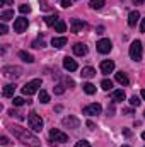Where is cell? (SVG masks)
I'll use <instances>...</instances> for the list:
<instances>
[{
    "label": "cell",
    "instance_id": "1",
    "mask_svg": "<svg viewBox=\"0 0 145 147\" xmlns=\"http://www.w3.org/2000/svg\"><path fill=\"white\" fill-rule=\"evenodd\" d=\"M10 132L14 134L15 139H19L21 142H24V144H28V146L36 147L38 142H39V139H38L34 134H31L28 128H22V127H19V125H12V127H10Z\"/></svg>",
    "mask_w": 145,
    "mask_h": 147
},
{
    "label": "cell",
    "instance_id": "2",
    "mask_svg": "<svg viewBox=\"0 0 145 147\" xmlns=\"http://www.w3.org/2000/svg\"><path fill=\"white\" fill-rule=\"evenodd\" d=\"M142 55H144L142 41H133V43H132V46H130V57H132V60L140 62V60H142Z\"/></svg>",
    "mask_w": 145,
    "mask_h": 147
},
{
    "label": "cell",
    "instance_id": "3",
    "mask_svg": "<svg viewBox=\"0 0 145 147\" xmlns=\"http://www.w3.org/2000/svg\"><path fill=\"white\" fill-rule=\"evenodd\" d=\"M28 123H29V128H33L34 132H41L43 130V118L39 115H36V113H29Z\"/></svg>",
    "mask_w": 145,
    "mask_h": 147
},
{
    "label": "cell",
    "instance_id": "4",
    "mask_svg": "<svg viewBox=\"0 0 145 147\" xmlns=\"http://www.w3.org/2000/svg\"><path fill=\"white\" fill-rule=\"evenodd\" d=\"M39 87H41V79H33V80H29V82L22 87V94H24V96H33Z\"/></svg>",
    "mask_w": 145,
    "mask_h": 147
},
{
    "label": "cell",
    "instance_id": "5",
    "mask_svg": "<svg viewBox=\"0 0 145 147\" xmlns=\"http://www.w3.org/2000/svg\"><path fill=\"white\" fill-rule=\"evenodd\" d=\"M50 139H51V142L65 144V142L68 140V135H67V134H63V132H62V130H58V128H51V130H50Z\"/></svg>",
    "mask_w": 145,
    "mask_h": 147
},
{
    "label": "cell",
    "instance_id": "6",
    "mask_svg": "<svg viewBox=\"0 0 145 147\" xmlns=\"http://www.w3.org/2000/svg\"><path fill=\"white\" fill-rule=\"evenodd\" d=\"M2 74L5 75V77H9V79H17V77H21L22 75V69L21 67H3L2 69Z\"/></svg>",
    "mask_w": 145,
    "mask_h": 147
},
{
    "label": "cell",
    "instance_id": "7",
    "mask_svg": "<svg viewBox=\"0 0 145 147\" xmlns=\"http://www.w3.org/2000/svg\"><path fill=\"white\" fill-rule=\"evenodd\" d=\"M28 26H29V21L26 17H17L14 21V31L15 33H24L28 29Z\"/></svg>",
    "mask_w": 145,
    "mask_h": 147
},
{
    "label": "cell",
    "instance_id": "8",
    "mask_svg": "<svg viewBox=\"0 0 145 147\" xmlns=\"http://www.w3.org/2000/svg\"><path fill=\"white\" fill-rule=\"evenodd\" d=\"M96 46H97V51H99V53L106 55V53H109V51H111L113 43H111V39H106V38H104V39H99Z\"/></svg>",
    "mask_w": 145,
    "mask_h": 147
},
{
    "label": "cell",
    "instance_id": "9",
    "mask_svg": "<svg viewBox=\"0 0 145 147\" xmlns=\"http://www.w3.org/2000/svg\"><path fill=\"white\" fill-rule=\"evenodd\" d=\"M103 111V106L99 105V103H92V105H89V106H85L82 113L84 115H87V116H94V115H99Z\"/></svg>",
    "mask_w": 145,
    "mask_h": 147
},
{
    "label": "cell",
    "instance_id": "10",
    "mask_svg": "<svg viewBox=\"0 0 145 147\" xmlns=\"http://www.w3.org/2000/svg\"><path fill=\"white\" fill-rule=\"evenodd\" d=\"M62 125H63L65 128H77V127L80 125V120L75 118V116H65V118L62 120Z\"/></svg>",
    "mask_w": 145,
    "mask_h": 147
},
{
    "label": "cell",
    "instance_id": "11",
    "mask_svg": "<svg viewBox=\"0 0 145 147\" xmlns=\"http://www.w3.org/2000/svg\"><path fill=\"white\" fill-rule=\"evenodd\" d=\"M85 26H87V24H85L82 19H72V21H70V31H72V33H79V31H82Z\"/></svg>",
    "mask_w": 145,
    "mask_h": 147
},
{
    "label": "cell",
    "instance_id": "12",
    "mask_svg": "<svg viewBox=\"0 0 145 147\" xmlns=\"http://www.w3.org/2000/svg\"><path fill=\"white\" fill-rule=\"evenodd\" d=\"M73 53L77 55V57H84V55H87V46L84 45V43H75L72 46Z\"/></svg>",
    "mask_w": 145,
    "mask_h": 147
},
{
    "label": "cell",
    "instance_id": "13",
    "mask_svg": "<svg viewBox=\"0 0 145 147\" xmlns=\"http://www.w3.org/2000/svg\"><path fill=\"white\" fill-rule=\"evenodd\" d=\"M63 67L68 70V72H75L77 69H79V65H77V62L70 58V57H65V60H63Z\"/></svg>",
    "mask_w": 145,
    "mask_h": 147
},
{
    "label": "cell",
    "instance_id": "14",
    "mask_svg": "<svg viewBox=\"0 0 145 147\" xmlns=\"http://www.w3.org/2000/svg\"><path fill=\"white\" fill-rule=\"evenodd\" d=\"M114 70V62L113 60H103L101 62V72L103 74H111Z\"/></svg>",
    "mask_w": 145,
    "mask_h": 147
},
{
    "label": "cell",
    "instance_id": "15",
    "mask_svg": "<svg viewBox=\"0 0 145 147\" xmlns=\"http://www.w3.org/2000/svg\"><path fill=\"white\" fill-rule=\"evenodd\" d=\"M15 89H17V86H15V84H7V86L3 87V91H2L3 98H12V96H14V92H15Z\"/></svg>",
    "mask_w": 145,
    "mask_h": 147
},
{
    "label": "cell",
    "instance_id": "16",
    "mask_svg": "<svg viewBox=\"0 0 145 147\" xmlns=\"http://www.w3.org/2000/svg\"><path fill=\"white\" fill-rule=\"evenodd\" d=\"M51 45H53L55 48H63V46L67 45V38H65V36L53 38V39H51Z\"/></svg>",
    "mask_w": 145,
    "mask_h": 147
},
{
    "label": "cell",
    "instance_id": "17",
    "mask_svg": "<svg viewBox=\"0 0 145 147\" xmlns=\"http://www.w3.org/2000/svg\"><path fill=\"white\" fill-rule=\"evenodd\" d=\"M116 82L121 84V86H128V84H130V79L126 77V74L125 72H118L116 74Z\"/></svg>",
    "mask_w": 145,
    "mask_h": 147
},
{
    "label": "cell",
    "instance_id": "18",
    "mask_svg": "<svg viewBox=\"0 0 145 147\" xmlns=\"http://www.w3.org/2000/svg\"><path fill=\"white\" fill-rule=\"evenodd\" d=\"M138 19H140L138 10H132V12H130V16H128V24H130V26H135Z\"/></svg>",
    "mask_w": 145,
    "mask_h": 147
},
{
    "label": "cell",
    "instance_id": "19",
    "mask_svg": "<svg viewBox=\"0 0 145 147\" xmlns=\"http://www.w3.org/2000/svg\"><path fill=\"white\" fill-rule=\"evenodd\" d=\"M125 91L123 89H116V91H113V99L116 101V103H119V101H125Z\"/></svg>",
    "mask_w": 145,
    "mask_h": 147
},
{
    "label": "cell",
    "instance_id": "20",
    "mask_svg": "<svg viewBox=\"0 0 145 147\" xmlns=\"http://www.w3.org/2000/svg\"><path fill=\"white\" fill-rule=\"evenodd\" d=\"M84 79H92L94 75H96V70L92 69V67H84L82 69V74H80Z\"/></svg>",
    "mask_w": 145,
    "mask_h": 147
},
{
    "label": "cell",
    "instance_id": "21",
    "mask_svg": "<svg viewBox=\"0 0 145 147\" xmlns=\"http://www.w3.org/2000/svg\"><path fill=\"white\" fill-rule=\"evenodd\" d=\"M0 19H2V22H7V21L14 19V10H3L0 14Z\"/></svg>",
    "mask_w": 145,
    "mask_h": 147
},
{
    "label": "cell",
    "instance_id": "22",
    "mask_svg": "<svg viewBox=\"0 0 145 147\" xmlns=\"http://www.w3.org/2000/svg\"><path fill=\"white\" fill-rule=\"evenodd\" d=\"M65 29H67L65 21H63V19H58V22L55 24V31H56V33H65Z\"/></svg>",
    "mask_w": 145,
    "mask_h": 147
},
{
    "label": "cell",
    "instance_id": "23",
    "mask_svg": "<svg viewBox=\"0 0 145 147\" xmlns=\"http://www.w3.org/2000/svg\"><path fill=\"white\" fill-rule=\"evenodd\" d=\"M82 89H84L85 94H94V92H96V86L91 84V82H85V84L82 86Z\"/></svg>",
    "mask_w": 145,
    "mask_h": 147
},
{
    "label": "cell",
    "instance_id": "24",
    "mask_svg": "<svg viewBox=\"0 0 145 147\" xmlns=\"http://www.w3.org/2000/svg\"><path fill=\"white\" fill-rule=\"evenodd\" d=\"M19 57H21L24 62H28V63H33V62H34L33 55H31V53H28V51H19Z\"/></svg>",
    "mask_w": 145,
    "mask_h": 147
},
{
    "label": "cell",
    "instance_id": "25",
    "mask_svg": "<svg viewBox=\"0 0 145 147\" xmlns=\"http://www.w3.org/2000/svg\"><path fill=\"white\" fill-rule=\"evenodd\" d=\"M44 22H46L48 26H55V24L58 22V16H56V14H53V16H48V17H44Z\"/></svg>",
    "mask_w": 145,
    "mask_h": 147
},
{
    "label": "cell",
    "instance_id": "26",
    "mask_svg": "<svg viewBox=\"0 0 145 147\" xmlns=\"http://www.w3.org/2000/svg\"><path fill=\"white\" fill-rule=\"evenodd\" d=\"M91 9H94V10H99L103 5H104V0H91Z\"/></svg>",
    "mask_w": 145,
    "mask_h": 147
},
{
    "label": "cell",
    "instance_id": "27",
    "mask_svg": "<svg viewBox=\"0 0 145 147\" xmlns=\"http://www.w3.org/2000/svg\"><path fill=\"white\" fill-rule=\"evenodd\" d=\"M39 101H41L43 105L50 103V94H48L46 91H39Z\"/></svg>",
    "mask_w": 145,
    "mask_h": 147
},
{
    "label": "cell",
    "instance_id": "28",
    "mask_svg": "<svg viewBox=\"0 0 145 147\" xmlns=\"http://www.w3.org/2000/svg\"><path fill=\"white\" fill-rule=\"evenodd\" d=\"M101 87H103L104 91H111V89H113V82H111L109 79H104V80L101 82Z\"/></svg>",
    "mask_w": 145,
    "mask_h": 147
},
{
    "label": "cell",
    "instance_id": "29",
    "mask_svg": "<svg viewBox=\"0 0 145 147\" xmlns=\"http://www.w3.org/2000/svg\"><path fill=\"white\" fill-rule=\"evenodd\" d=\"M19 12L21 14H29L31 12V7L28 3H22V5H19Z\"/></svg>",
    "mask_w": 145,
    "mask_h": 147
},
{
    "label": "cell",
    "instance_id": "30",
    "mask_svg": "<svg viewBox=\"0 0 145 147\" xmlns=\"http://www.w3.org/2000/svg\"><path fill=\"white\" fill-rule=\"evenodd\" d=\"M53 91H55V94H63V92H65V87H63L62 84H56V86L53 87Z\"/></svg>",
    "mask_w": 145,
    "mask_h": 147
},
{
    "label": "cell",
    "instance_id": "31",
    "mask_svg": "<svg viewBox=\"0 0 145 147\" xmlns=\"http://www.w3.org/2000/svg\"><path fill=\"white\" fill-rule=\"evenodd\" d=\"M140 103H142L140 98H137V96H132V98H130V105H132V106H140Z\"/></svg>",
    "mask_w": 145,
    "mask_h": 147
},
{
    "label": "cell",
    "instance_id": "32",
    "mask_svg": "<svg viewBox=\"0 0 145 147\" xmlns=\"http://www.w3.org/2000/svg\"><path fill=\"white\" fill-rule=\"evenodd\" d=\"M12 103H14V106H22V105L26 103V99H24V98H14Z\"/></svg>",
    "mask_w": 145,
    "mask_h": 147
},
{
    "label": "cell",
    "instance_id": "33",
    "mask_svg": "<svg viewBox=\"0 0 145 147\" xmlns=\"http://www.w3.org/2000/svg\"><path fill=\"white\" fill-rule=\"evenodd\" d=\"M75 147H91V142H87V140H79Z\"/></svg>",
    "mask_w": 145,
    "mask_h": 147
},
{
    "label": "cell",
    "instance_id": "34",
    "mask_svg": "<svg viewBox=\"0 0 145 147\" xmlns=\"http://www.w3.org/2000/svg\"><path fill=\"white\" fill-rule=\"evenodd\" d=\"M43 46H44V41H43V39H41V41H39V39L33 41V48H43Z\"/></svg>",
    "mask_w": 145,
    "mask_h": 147
},
{
    "label": "cell",
    "instance_id": "35",
    "mask_svg": "<svg viewBox=\"0 0 145 147\" xmlns=\"http://www.w3.org/2000/svg\"><path fill=\"white\" fill-rule=\"evenodd\" d=\"M62 7H63V9L72 7V0H62Z\"/></svg>",
    "mask_w": 145,
    "mask_h": 147
},
{
    "label": "cell",
    "instance_id": "36",
    "mask_svg": "<svg viewBox=\"0 0 145 147\" xmlns=\"http://www.w3.org/2000/svg\"><path fill=\"white\" fill-rule=\"evenodd\" d=\"M0 34H7V26H5V22L0 24Z\"/></svg>",
    "mask_w": 145,
    "mask_h": 147
},
{
    "label": "cell",
    "instance_id": "37",
    "mask_svg": "<svg viewBox=\"0 0 145 147\" xmlns=\"http://www.w3.org/2000/svg\"><path fill=\"white\" fill-rule=\"evenodd\" d=\"M0 144H2V146H7V144H9V139H7V137H0Z\"/></svg>",
    "mask_w": 145,
    "mask_h": 147
},
{
    "label": "cell",
    "instance_id": "38",
    "mask_svg": "<svg viewBox=\"0 0 145 147\" xmlns=\"http://www.w3.org/2000/svg\"><path fill=\"white\" fill-rule=\"evenodd\" d=\"M12 0H0V5H12Z\"/></svg>",
    "mask_w": 145,
    "mask_h": 147
},
{
    "label": "cell",
    "instance_id": "39",
    "mask_svg": "<svg viewBox=\"0 0 145 147\" xmlns=\"http://www.w3.org/2000/svg\"><path fill=\"white\" fill-rule=\"evenodd\" d=\"M65 84H67V86H70V87H73V80H72V79H68V77L65 79Z\"/></svg>",
    "mask_w": 145,
    "mask_h": 147
},
{
    "label": "cell",
    "instance_id": "40",
    "mask_svg": "<svg viewBox=\"0 0 145 147\" xmlns=\"http://www.w3.org/2000/svg\"><path fill=\"white\" fill-rule=\"evenodd\" d=\"M140 31L145 33V19H142V24H140Z\"/></svg>",
    "mask_w": 145,
    "mask_h": 147
},
{
    "label": "cell",
    "instance_id": "41",
    "mask_svg": "<svg viewBox=\"0 0 145 147\" xmlns=\"http://www.w3.org/2000/svg\"><path fill=\"white\" fill-rule=\"evenodd\" d=\"M132 2H133L135 5H142V3H144L145 0H132Z\"/></svg>",
    "mask_w": 145,
    "mask_h": 147
},
{
    "label": "cell",
    "instance_id": "42",
    "mask_svg": "<svg viewBox=\"0 0 145 147\" xmlns=\"http://www.w3.org/2000/svg\"><path fill=\"white\" fill-rule=\"evenodd\" d=\"M123 134H125V135H126V137H130V135H132V132H130V130H128V128H125V130H123Z\"/></svg>",
    "mask_w": 145,
    "mask_h": 147
},
{
    "label": "cell",
    "instance_id": "43",
    "mask_svg": "<svg viewBox=\"0 0 145 147\" xmlns=\"http://www.w3.org/2000/svg\"><path fill=\"white\" fill-rule=\"evenodd\" d=\"M103 33H104V28H103V26H101V28H97V34H103Z\"/></svg>",
    "mask_w": 145,
    "mask_h": 147
},
{
    "label": "cell",
    "instance_id": "44",
    "mask_svg": "<svg viewBox=\"0 0 145 147\" xmlns=\"http://www.w3.org/2000/svg\"><path fill=\"white\" fill-rule=\"evenodd\" d=\"M123 113H125V115H132L133 111H132V110H130V108H128V110H123Z\"/></svg>",
    "mask_w": 145,
    "mask_h": 147
},
{
    "label": "cell",
    "instance_id": "45",
    "mask_svg": "<svg viewBox=\"0 0 145 147\" xmlns=\"http://www.w3.org/2000/svg\"><path fill=\"white\" fill-rule=\"evenodd\" d=\"M142 99H144V101H145V89H144V91H142Z\"/></svg>",
    "mask_w": 145,
    "mask_h": 147
},
{
    "label": "cell",
    "instance_id": "46",
    "mask_svg": "<svg viewBox=\"0 0 145 147\" xmlns=\"http://www.w3.org/2000/svg\"><path fill=\"white\" fill-rule=\"evenodd\" d=\"M142 139H144V140H145V132H144V134H142Z\"/></svg>",
    "mask_w": 145,
    "mask_h": 147
},
{
    "label": "cell",
    "instance_id": "47",
    "mask_svg": "<svg viewBox=\"0 0 145 147\" xmlns=\"http://www.w3.org/2000/svg\"><path fill=\"white\" fill-rule=\"evenodd\" d=\"M121 147H130V146H121Z\"/></svg>",
    "mask_w": 145,
    "mask_h": 147
},
{
    "label": "cell",
    "instance_id": "48",
    "mask_svg": "<svg viewBox=\"0 0 145 147\" xmlns=\"http://www.w3.org/2000/svg\"><path fill=\"white\" fill-rule=\"evenodd\" d=\"M144 116H145V111H144Z\"/></svg>",
    "mask_w": 145,
    "mask_h": 147
}]
</instances>
